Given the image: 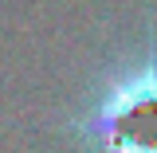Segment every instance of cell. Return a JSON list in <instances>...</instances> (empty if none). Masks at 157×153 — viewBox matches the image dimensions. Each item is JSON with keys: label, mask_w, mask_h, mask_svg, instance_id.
<instances>
[{"label": "cell", "mask_w": 157, "mask_h": 153, "mask_svg": "<svg viewBox=\"0 0 157 153\" xmlns=\"http://www.w3.org/2000/svg\"><path fill=\"white\" fill-rule=\"evenodd\" d=\"M78 145L94 149L157 153V32L145 28L134 63L114 67L102 78L98 94L67 122Z\"/></svg>", "instance_id": "1"}]
</instances>
